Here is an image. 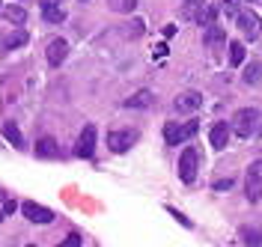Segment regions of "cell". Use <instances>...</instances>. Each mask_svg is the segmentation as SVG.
Returning a JSON list of instances; mask_svg holds the SVG:
<instances>
[{"instance_id": "1", "label": "cell", "mask_w": 262, "mask_h": 247, "mask_svg": "<svg viewBox=\"0 0 262 247\" xmlns=\"http://www.w3.org/2000/svg\"><path fill=\"white\" fill-rule=\"evenodd\" d=\"M259 125H262V114L256 107H242L238 114L232 116V131L238 134V137H245V140L256 137L259 134Z\"/></svg>"}, {"instance_id": "2", "label": "cell", "mask_w": 262, "mask_h": 247, "mask_svg": "<svg viewBox=\"0 0 262 247\" xmlns=\"http://www.w3.org/2000/svg\"><path fill=\"white\" fill-rule=\"evenodd\" d=\"M200 131V122L196 119H188V122H167L164 125V140L170 143V146H179V143H188L194 134Z\"/></svg>"}, {"instance_id": "3", "label": "cell", "mask_w": 262, "mask_h": 247, "mask_svg": "<svg viewBox=\"0 0 262 247\" xmlns=\"http://www.w3.org/2000/svg\"><path fill=\"white\" fill-rule=\"evenodd\" d=\"M245 197L250 203L262 199V161H253L247 167V179H245Z\"/></svg>"}, {"instance_id": "4", "label": "cell", "mask_w": 262, "mask_h": 247, "mask_svg": "<svg viewBox=\"0 0 262 247\" xmlns=\"http://www.w3.org/2000/svg\"><path fill=\"white\" fill-rule=\"evenodd\" d=\"M196 167H200V155H196V149L188 146L179 155V179L191 185V182L196 179Z\"/></svg>"}, {"instance_id": "5", "label": "cell", "mask_w": 262, "mask_h": 247, "mask_svg": "<svg viewBox=\"0 0 262 247\" xmlns=\"http://www.w3.org/2000/svg\"><path fill=\"white\" fill-rule=\"evenodd\" d=\"M96 149V125H83L81 137H78V146H75V155L78 158H90Z\"/></svg>"}, {"instance_id": "6", "label": "cell", "mask_w": 262, "mask_h": 247, "mask_svg": "<svg viewBox=\"0 0 262 247\" xmlns=\"http://www.w3.org/2000/svg\"><path fill=\"white\" fill-rule=\"evenodd\" d=\"M21 212H24V217L27 220H33V223H51L54 220V212L51 209H45V206H36V203H21Z\"/></svg>"}, {"instance_id": "7", "label": "cell", "mask_w": 262, "mask_h": 247, "mask_svg": "<svg viewBox=\"0 0 262 247\" xmlns=\"http://www.w3.org/2000/svg\"><path fill=\"white\" fill-rule=\"evenodd\" d=\"M173 107H176V114H194V110H200L203 107V96L200 93H182L179 99L173 101Z\"/></svg>"}, {"instance_id": "8", "label": "cell", "mask_w": 262, "mask_h": 247, "mask_svg": "<svg viewBox=\"0 0 262 247\" xmlns=\"http://www.w3.org/2000/svg\"><path fill=\"white\" fill-rule=\"evenodd\" d=\"M134 140H137L134 131H111L107 134V146H111V152H128V149L134 146Z\"/></svg>"}, {"instance_id": "9", "label": "cell", "mask_w": 262, "mask_h": 247, "mask_svg": "<svg viewBox=\"0 0 262 247\" xmlns=\"http://www.w3.org/2000/svg\"><path fill=\"white\" fill-rule=\"evenodd\" d=\"M235 21H238V30H242V33L247 36V39H256V36H259V15H256V12H238V18H235Z\"/></svg>"}, {"instance_id": "10", "label": "cell", "mask_w": 262, "mask_h": 247, "mask_svg": "<svg viewBox=\"0 0 262 247\" xmlns=\"http://www.w3.org/2000/svg\"><path fill=\"white\" fill-rule=\"evenodd\" d=\"M45 54H48V63L57 69V66L66 60V57H69V42H66V39H51Z\"/></svg>"}, {"instance_id": "11", "label": "cell", "mask_w": 262, "mask_h": 247, "mask_svg": "<svg viewBox=\"0 0 262 247\" xmlns=\"http://www.w3.org/2000/svg\"><path fill=\"white\" fill-rule=\"evenodd\" d=\"M224 42H227V33H224L221 24H206L203 27V45L206 48H221Z\"/></svg>"}, {"instance_id": "12", "label": "cell", "mask_w": 262, "mask_h": 247, "mask_svg": "<svg viewBox=\"0 0 262 247\" xmlns=\"http://www.w3.org/2000/svg\"><path fill=\"white\" fill-rule=\"evenodd\" d=\"M39 6H42V18H45L48 24H63L66 21V9L57 6V0H42Z\"/></svg>"}, {"instance_id": "13", "label": "cell", "mask_w": 262, "mask_h": 247, "mask_svg": "<svg viewBox=\"0 0 262 247\" xmlns=\"http://www.w3.org/2000/svg\"><path fill=\"white\" fill-rule=\"evenodd\" d=\"M229 134H232V128H229L227 122H214L212 131H209V140H212L214 149H224L229 143Z\"/></svg>"}, {"instance_id": "14", "label": "cell", "mask_w": 262, "mask_h": 247, "mask_svg": "<svg viewBox=\"0 0 262 247\" xmlns=\"http://www.w3.org/2000/svg\"><path fill=\"white\" fill-rule=\"evenodd\" d=\"M36 158H60V143L54 137L36 140Z\"/></svg>"}, {"instance_id": "15", "label": "cell", "mask_w": 262, "mask_h": 247, "mask_svg": "<svg viewBox=\"0 0 262 247\" xmlns=\"http://www.w3.org/2000/svg\"><path fill=\"white\" fill-rule=\"evenodd\" d=\"M203 9H206V0H185L182 3V18L185 21H200Z\"/></svg>"}, {"instance_id": "16", "label": "cell", "mask_w": 262, "mask_h": 247, "mask_svg": "<svg viewBox=\"0 0 262 247\" xmlns=\"http://www.w3.org/2000/svg\"><path fill=\"white\" fill-rule=\"evenodd\" d=\"M3 137H6L15 149H24V137H21V131H18L15 122H3Z\"/></svg>"}, {"instance_id": "17", "label": "cell", "mask_w": 262, "mask_h": 247, "mask_svg": "<svg viewBox=\"0 0 262 247\" xmlns=\"http://www.w3.org/2000/svg\"><path fill=\"white\" fill-rule=\"evenodd\" d=\"M242 78H245L247 86H259V83H262V66L253 60V63L245 69V75H242Z\"/></svg>"}, {"instance_id": "18", "label": "cell", "mask_w": 262, "mask_h": 247, "mask_svg": "<svg viewBox=\"0 0 262 247\" xmlns=\"http://www.w3.org/2000/svg\"><path fill=\"white\" fill-rule=\"evenodd\" d=\"M149 104H152V93L149 89H140L131 99H125V107H149Z\"/></svg>"}, {"instance_id": "19", "label": "cell", "mask_w": 262, "mask_h": 247, "mask_svg": "<svg viewBox=\"0 0 262 247\" xmlns=\"http://www.w3.org/2000/svg\"><path fill=\"white\" fill-rule=\"evenodd\" d=\"M3 18L12 21V24H24V21H27V12H24L21 6H3Z\"/></svg>"}, {"instance_id": "20", "label": "cell", "mask_w": 262, "mask_h": 247, "mask_svg": "<svg viewBox=\"0 0 262 247\" xmlns=\"http://www.w3.org/2000/svg\"><path fill=\"white\" fill-rule=\"evenodd\" d=\"M242 241H245L247 247H259L262 244V232L256 230V227H253V230H250V227H245V230H242Z\"/></svg>"}, {"instance_id": "21", "label": "cell", "mask_w": 262, "mask_h": 247, "mask_svg": "<svg viewBox=\"0 0 262 247\" xmlns=\"http://www.w3.org/2000/svg\"><path fill=\"white\" fill-rule=\"evenodd\" d=\"M238 3L242 0H217V12H224L227 18H238Z\"/></svg>"}, {"instance_id": "22", "label": "cell", "mask_w": 262, "mask_h": 247, "mask_svg": "<svg viewBox=\"0 0 262 247\" xmlns=\"http://www.w3.org/2000/svg\"><path fill=\"white\" fill-rule=\"evenodd\" d=\"M229 63L232 66H242L245 63V45L242 42H229Z\"/></svg>"}, {"instance_id": "23", "label": "cell", "mask_w": 262, "mask_h": 247, "mask_svg": "<svg viewBox=\"0 0 262 247\" xmlns=\"http://www.w3.org/2000/svg\"><path fill=\"white\" fill-rule=\"evenodd\" d=\"M27 39H30V36L24 33V30H15V33H12L9 39H6V48H9V51H15V48H21V45H27Z\"/></svg>"}, {"instance_id": "24", "label": "cell", "mask_w": 262, "mask_h": 247, "mask_svg": "<svg viewBox=\"0 0 262 247\" xmlns=\"http://www.w3.org/2000/svg\"><path fill=\"white\" fill-rule=\"evenodd\" d=\"M111 9L114 12H134L137 9V0H111Z\"/></svg>"}, {"instance_id": "25", "label": "cell", "mask_w": 262, "mask_h": 247, "mask_svg": "<svg viewBox=\"0 0 262 247\" xmlns=\"http://www.w3.org/2000/svg\"><path fill=\"white\" fill-rule=\"evenodd\" d=\"M214 18H217V6H206L203 15H200V24H203V27H206V24H214Z\"/></svg>"}, {"instance_id": "26", "label": "cell", "mask_w": 262, "mask_h": 247, "mask_svg": "<svg viewBox=\"0 0 262 247\" xmlns=\"http://www.w3.org/2000/svg\"><path fill=\"white\" fill-rule=\"evenodd\" d=\"M57 247H81V235H75V232H72V235H69L66 241H60Z\"/></svg>"}, {"instance_id": "27", "label": "cell", "mask_w": 262, "mask_h": 247, "mask_svg": "<svg viewBox=\"0 0 262 247\" xmlns=\"http://www.w3.org/2000/svg\"><path fill=\"white\" fill-rule=\"evenodd\" d=\"M229 188H232V179H221V182H214V191H229Z\"/></svg>"}, {"instance_id": "28", "label": "cell", "mask_w": 262, "mask_h": 247, "mask_svg": "<svg viewBox=\"0 0 262 247\" xmlns=\"http://www.w3.org/2000/svg\"><path fill=\"white\" fill-rule=\"evenodd\" d=\"M170 214H173V217H176V220H179L182 227H191V220H188V217H185V214H179V212H176V209H170Z\"/></svg>"}, {"instance_id": "29", "label": "cell", "mask_w": 262, "mask_h": 247, "mask_svg": "<svg viewBox=\"0 0 262 247\" xmlns=\"http://www.w3.org/2000/svg\"><path fill=\"white\" fill-rule=\"evenodd\" d=\"M15 209H18V203H15V199H6V206H3V212H6V214H12Z\"/></svg>"}, {"instance_id": "30", "label": "cell", "mask_w": 262, "mask_h": 247, "mask_svg": "<svg viewBox=\"0 0 262 247\" xmlns=\"http://www.w3.org/2000/svg\"><path fill=\"white\" fill-rule=\"evenodd\" d=\"M250 3H253V6H262V0H250Z\"/></svg>"}, {"instance_id": "31", "label": "cell", "mask_w": 262, "mask_h": 247, "mask_svg": "<svg viewBox=\"0 0 262 247\" xmlns=\"http://www.w3.org/2000/svg\"><path fill=\"white\" fill-rule=\"evenodd\" d=\"M3 217H6V212H3V209H0V220H3Z\"/></svg>"}, {"instance_id": "32", "label": "cell", "mask_w": 262, "mask_h": 247, "mask_svg": "<svg viewBox=\"0 0 262 247\" xmlns=\"http://www.w3.org/2000/svg\"><path fill=\"white\" fill-rule=\"evenodd\" d=\"M27 247H36V244H27Z\"/></svg>"}, {"instance_id": "33", "label": "cell", "mask_w": 262, "mask_h": 247, "mask_svg": "<svg viewBox=\"0 0 262 247\" xmlns=\"http://www.w3.org/2000/svg\"><path fill=\"white\" fill-rule=\"evenodd\" d=\"M81 3H86V0H81Z\"/></svg>"}]
</instances>
